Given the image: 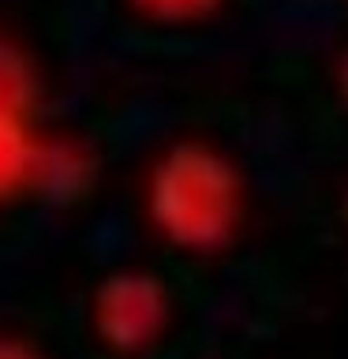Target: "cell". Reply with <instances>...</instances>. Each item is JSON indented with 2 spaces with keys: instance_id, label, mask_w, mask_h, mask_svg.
I'll return each mask as SVG.
<instances>
[{
  "instance_id": "cell-3",
  "label": "cell",
  "mask_w": 348,
  "mask_h": 359,
  "mask_svg": "<svg viewBox=\"0 0 348 359\" xmlns=\"http://www.w3.org/2000/svg\"><path fill=\"white\" fill-rule=\"evenodd\" d=\"M38 161L41 142L30 135L27 116L0 112V198H11L38 184Z\"/></svg>"
},
{
  "instance_id": "cell-6",
  "label": "cell",
  "mask_w": 348,
  "mask_h": 359,
  "mask_svg": "<svg viewBox=\"0 0 348 359\" xmlns=\"http://www.w3.org/2000/svg\"><path fill=\"white\" fill-rule=\"evenodd\" d=\"M0 359H45V355L30 341H22V337L0 333Z\"/></svg>"
},
{
  "instance_id": "cell-7",
  "label": "cell",
  "mask_w": 348,
  "mask_h": 359,
  "mask_svg": "<svg viewBox=\"0 0 348 359\" xmlns=\"http://www.w3.org/2000/svg\"><path fill=\"white\" fill-rule=\"evenodd\" d=\"M341 90H344V97H348V56L341 60Z\"/></svg>"
},
{
  "instance_id": "cell-2",
  "label": "cell",
  "mask_w": 348,
  "mask_h": 359,
  "mask_svg": "<svg viewBox=\"0 0 348 359\" xmlns=\"http://www.w3.org/2000/svg\"><path fill=\"white\" fill-rule=\"evenodd\" d=\"M168 325V292L146 269H116L94 292V333L112 352H142Z\"/></svg>"
},
{
  "instance_id": "cell-5",
  "label": "cell",
  "mask_w": 348,
  "mask_h": 359,
  "mask_svg": "<svg viewBox=\"0 0 348 359\" xmlns=\"http://www.w3.org/2000/svg\"><path fill=\"white\" fill-rule=\"evenodd\" d=\"M139 11L154 19H165V22H184V19H199L206 11L218 8V0H128Z\"/></svg>"
},
{
  "instance_id": "cell-4",
  "label": "cell",
  "mask_w": 348,
  "mask_h": 359,
  "mask_svg": "<svg viewBox=\"0 0 348 359\" xmlns=\"http://www.w3.org/2000/svg\"><path fill=\"white\" fill-rule=\"evenodd\" d=\"M34 101V67L19 49L0 41V112L27 116Z\"/></svg>"
},
{
  "instance_id": "cell-1",
  "label": "cell",
  "mask_w": 348,
  "mask_h": 359,
  "mask_svg": "<svg viewBox=\"0 0 348 359\" xmlns=\"http://www.w3.org/2000/svg\"><path fill=\"white\" fill-rule=\"evenodd\" d=\"M146 206L157 232L184 251H218L243 213V187L232 161L206 142H176L157 157Z\"/></svg>"
}]
</instances>
